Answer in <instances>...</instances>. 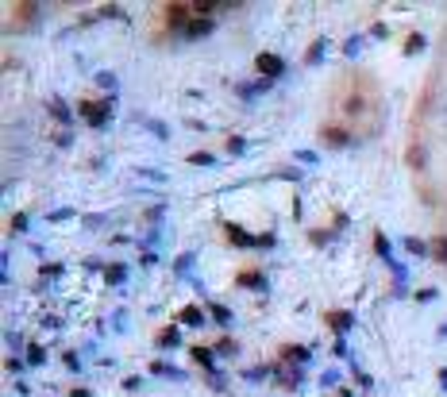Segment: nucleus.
I'll return each mask as SVG.
<instances>
[{
	"mask_svg": "<svg viewBox=\"0 0 447 397\" xmlns=\"http://www.w3.org/2000/svg\"><path fill=\"white\" fill-rule=\"evenodd\" d=\"M228 235H232V239H235V243H251V239H247V235H243V232H239V228H228Z\"/></svg>",
	"mask_w": 447,
	"mask_h": 397,
	"instance_id": "9",
	"label": "nucleus"
},
{
	"mask_svg": "<svg viewBox=\"0 0 447 397\" xmlns=\"http://www.w3.org/2000/svg\"><path fill=\"white\" fill-rule=\"evenodd\" d=\"M432 259H439V262L447 259V239H436V243H432Z\"/></svg>",
	"mask_w": 447,
	"mask_h": 397,
	"instance_id": "7",
	"label": "nucleus"
},
{
	"mask_svg": "<svg viewBox=\"0 0 447 397\" xmlns=\"http://www.w3.org/2000/svg\"><path fill=\"white\" fill-rule=\"evenodd\" d=\"M328 131V143H336V147H343L347 143V136H343V127H324Z\"/></svg>",
	"mask_w": 447,
	"mask_h": 397,
	"instance_id": "5",
	"label": "nucleus"
},
{
	"mask_svg": "<svg viewBox=\"0 0 447 397\" xmlns=\"http://www.w3.org/2000/svg\"><path fill=\"white\" fill-rule=\"evenodd\" d=\"M259 281H263V274H259V270H243V274H239V286H247V290H259Z\"/></svg>",
	"mask_w": 447,
	"mask_h": 397,
	"instance_id": "4",
	"label": "nucleus"
},
{
	"mask_svg": "<svg viewBox=\"0 0 447 397\" xmlns=\"http://www.w3.org/2000/svg\"><path fill=\"white\" fill-rule=\"evenodd\" d=\"M81 112L89 116V124H105V108L100 105H81Z\"/></svg>",
	"mask_w": 447,
	"mask_h": 397,
	"instance_id": "3",
	"label": "nucleus"
},
{
	"mask_svg": "<svg viewBox=\"0 0 447 397\" xmlns=\"http://www.w3.org/2000/svg\"><path fill=\"white\" fill-rule=\"evenodd\" d=\"M182 320H185V324H197V320H201V309H197V305H189V309L182 312Z\"/></svg>",
	"mask_w": 447,
	"mask_h": 397,
	"instance_id": "8",
	"label": "nucleus"
},
{
	"mask_svg": "<svg viewBox=\"0 0 447 397\" xmlns=\"http://www.w3.org/2000/svg\"><path fill=\"white\" fill-rule=\"evenodd\" d=\"M185 16H189V4H166V23H170V28L185 23Z\"/></svg>",
	"mask_w": 447,
	"mask_h": 397,
	"instance_id": "2",
	"label": "nucleus"
},
{
	"mask_svg": "<svg viewBox=\"0 0 447 397\" xmlns=\"http://www.w3.org/2000/svg\"><path fill=\"white\" fill-rule=\"evenodd\" d=\"M254 69H259V74H266V78H274V74H282V58H278V54H259V58H254Z\"/></svg>",
	"mask_w": 447,
	"mask_h": 397,
	"instance_id": "1",
	"label": "nucleus"
},
{
	"mask_svg": "<svg viewBox=\"0 0 447 397\" xmlns=\"http://www.w3.org/2000/svg\"><path fill=\"white\" fill-rule=\"evenodd\" d=\"M208 31V23L204 20H193V23H185V35H204Z\"/></svg>",
	"mask_w": 447,
	"mask_h": 397,
	"instance_id": "6",
	"label": "nucleus"
}]
</instances>
